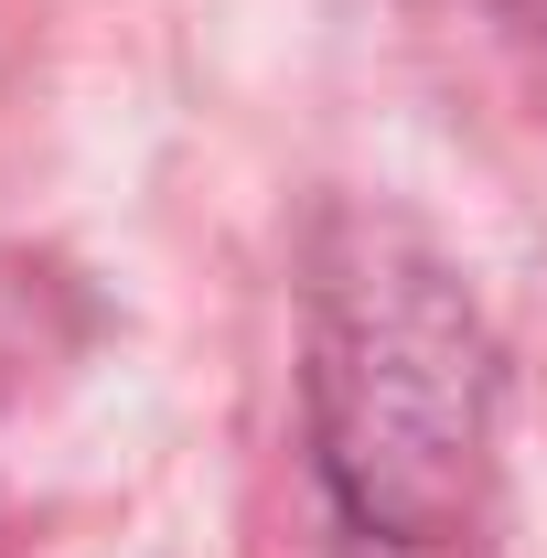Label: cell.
I'll return each instance as SVG.
<instances>
[{
    "instance_id": "obj_1",
    "label": "cell",
    "mask_w": 547,
    "mask_h": 558,
    "mask_svg": "<svg viewBox=\"0 0 547 558\" xmlns=\"http://www.w3.org/2000/svg\"><path fill=\"white\" fill-rule=\"evenodd\" d=\"M312 462L333 505L387 548L462 537L494 440V344L473 290L409 226L354 215L312 269Z\"/></svg>"
}]
</instances>
